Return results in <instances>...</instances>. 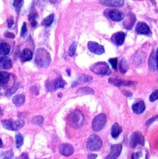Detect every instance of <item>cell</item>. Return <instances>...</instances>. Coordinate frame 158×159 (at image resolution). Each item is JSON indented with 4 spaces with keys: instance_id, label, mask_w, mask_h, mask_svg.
<instances>
[{
    "instance_id": "1",
    "label": "cell",
    "mask_w": 158,
    "mask_h": 159,
    "mask_svg": "<svg viewBox=\"0 0 158 159\" xmlns=\"http://www.w3.org/2000/svg\"><path fill=\"white\" fill-rule=\"evenodd\" d=\"M51 61L50 54L44 48H39L37 51L35 57V63L40 67L46 68L50 65Z\"/></svg>"
},
{
    "instance_id": "2",
    "label": "cell",
    "mask_w": 158,
    "mask_h": 159,
    "mask_svg": "<svg viewBox=\"0 0 158 159\" xmlns=\"http://www.w3.org/2000/svg\"><path fill=\"white\" fill-rule=\"evenodd\" d=\"M84 115L82 112H81L79 110H76L71 112L68 117V120L70 124L75 128H79L83 125L84 122Z\"/></svg>"
},
{
    "instance_id": "3",
    "label": "cell",
    "mask_w": 158,
    "mask_h": 159,
    "mask_svg": "<svg viewBox=\"0 0 158 159\" xmlns=\"http://www.w3.org/2000/svg\"><path fill=\"white\" fill-rule=\"evenodd\" d=\"M91 70L97 75L105 76L109 75L111 73V70L108 65L105 62H98V63L93 64L91 66Z\"/></svg>"
},
{
    "instance_id": "4",
    "label": "cell",
    "mask_w": 158,
    "mask_h": 159,
    "mask_svg": "<svg viewBox=\"0 0 158 159\" xmlns=\"http://www.w3.org/2000/svg\"><path fill=\"white\" fill-rule=\"evenodd\" d=\"M102 144V141L100 136L96 134H92L88 138L86 141V148L91 151H96L100 149Z\"/></svg>"
},
{
    "instance_id": "5",
    "label": "cell",
    "mask_w": 158,
    "mask_h": 159,
    "mask_svg": "<svg viewBox=\"0 0 158 159\" xmlns=\"http://www.w3.org/2000/svg\"><path fill=\"white\" fill-rule=\"evenodd\" d=\"M3 127L10 131H16L22 128L24 125L23 120H4L2 121Z\"/></svg>"
},
{
    "instance_id": "6",
    "label": "cell",
    "mask_w": 158,
    "mask_h": 159,
    "mask_svg": "<svg viewBox=\"0 0 158 159\" xmlns=\"http://www.w3.org/2000/svg\"><path fill=\"white\" fill-rule=\"evenodd\" d=\"M106 122V116L104 114H100L94 118L92 121V129L95 131H100L104 128Z\"/></svg>"
},
{
    "instance_id": "7",
    "label": "cell",
    "mask_w": 158,
    "mask_h": 159,
    "mask_svg": "<svg viewBox=\"0 0 158 159\" xmlns=\"http://www.w3.org/2000/svg\"><path fill=\"white\" fill-rule=\"evenodd\" d=\"M145 142L143 134L138 131H135L130 138V146L131 148H135L138 145H143Z\"/></svg>"
},
{
    "instance_id": "8",
    "label": "cell",
    "mask_w": 158,
    "mask_h": 159,
    "mask_svg": "<svg viewBox=\"0 0 158 159\" xmlns=\"http://www.w3.org/2000/svg\"><path fill=\"white\" fill-rule=\"evenodd\" d=\"M66 85V82L62 78H58L53 82H47L46 87L48 91H55L60 88H64Z\"/></svg>"
},
{
    "instance_id": "9",
    "label": "cell",
    "mask_w": 158,
    "mask_h": 159,
    "mask_svg": "<svg viewBox=\"0 0 158 159\" xmlns=\"http://www.w3.org/2000/svg\"><path fill=\"white\" fill-rule=\"evenodd\" d=\"M88 48L91 52L95 54L100 55L105 52V48L103 46L98 44V43L92 42V41L88 43Z\"/></svg>"
},
{
    "instance_id": "10",
    "label": "cell",
    "mask_w": 158,
    "mask_h": 159,
    "mask_svg": "<svg viewBox=\"0 0 158 159\" xmlns=\"http://www.w3.org/2000/svg\"><path fill=\"white\" fill-rule=\"evenodd\" d=\"M121 150H122V145L119 144H113L111 146V153L105 159H116L120 155Z\"/></svg>"
},
{
    "instance_id": "11",
    "label": "cell",
    "mask_w": 158,
    "mask_h": 159,
    "mask_svg": "<svg viewBox=\"0 0 158 159\" xmlns=\"http://www.w3.org/2000/svg\"><path fill=\"white\" fill-rule=\"evenodd\" d=\"M135 32L140 34H147L149 35L151 34V30L149 26L143 22H138L135 27Z\"/></svg>"
},
{
    "instance_id": "12",
    "label": "cell",
    "mask_w": 158,
    "mask_h": 159,
    "mask_svg": "<svg viewBox=\"0 0 158 159\" xmlns=\"http://www.w3.org/2000/svg\"><path fill=\"white\" fill-rule=\"evenodd\" d=\"M60 152L65 156H70L73 153L74 148L70 144H62L60 147Z\"/></svg>"
},
{
    "instance_id": "13",
    "label": "cell",
    "mask_w": 158,
    "mask_h": 159,
    "mask_svg": "<svg viewBox=\"0 0 158 159\" xmlns=\"http://www.w3.org/2000/svg\"><path fill=\"white\" fill-rule=\"evenodd\" d=\"M125 33L123 32H116L112 36L111 41L114 44L117 45V46H121L124 42V39H125Z\"/></svg>"
},
{
    "instance_id": "14",
    "label": "cell",
    "mask_w": 158,
    "mask_h": 159,
    "mask_svg": "<svg viewBox=\"0 0 158 159\" xmlns=\"http://www.w3.org/2000/svg\"><path fill=\"white\" fill-rule=\"evenodd\" d=\"M99 2L101 5H105L108 7H121L124 4L123 0H104V1H100Z\"/></svg>"
},
{
    "instance_id": "15",
    "label": "cell",
    "mask_w": 158,
    "mask_h": 159,
    "mask_svg": "<svg viewBox=\"0 0 158 159\" xmlns=\"http://www.w3.org/2000/svg\"><path fill=\"white\" fill-rule=\"evenodd\" d=\"M108 16L114 21H120L124 18V14L116 10H110L108 13Z\"/></svg>"
},
{
    "instance_id": "16",
    "label": "cell",
    "mask_w": 158,
    "mask_h": 159,
    "mask_svg": "<svg viewBox=\"0 0 158 159\" xmlns=\"http://www.w3.org/2000/svg\"><path fill=\"white\" fill-rule=\"evenodd\" d=\"M32 57L33 54L32 51H31L30 49H29V48H25V49H24L23 51H21V53L20 60L21 61L24 63V62L30 61L32 59Z\"/></svg>"
},
{
    "instance_id": "17",
    "label": "cell",
    "mask_w": 158,
    "mask_h": 159,
    "mask_svg": "<svg viewBox=\"0 0 158 159\" xmlns=\"http://www.w3.org/2000/svg\"><path fill=\"white\" fill-rule=\"evenodd\" d=\"M0 67L3 69H10L12 68V60L8 57H2L0 58Z\"/></svg>"
},
{
    "instance_id": "18",
    "label": "cell",
    "mask_w": 158,
    "mask_h": 159,
    "mask_svg": "<svg viewBox=\"0 0 158 159\" xmlns=\"http://www.w3.org/2000/svg\"><path fill=\"white\" fill-rule=\"evenodd\" d=\"M145 103L143 101H139L138 103H135L132 106V109H133V112L137 115H139V114L143 113L145 110Z\"/></svg>"
},
{
    "instance_id": "19",
    "label": "cell",
    "mask_w": 158,
    "mask_h": 159,
    "mask_svg": "<svg viewBox=\"0 0 158 159\" xmlns=\"http://www.w3.org/2000/svg\"><path fill=\"white\" fill-rule=\"evenodd\" d=\"M149 69L152 71L157 70V59H156V52L153 51L151 53L149 59Z\"/></svg>"
},
{
    "instance_id": "20",
    "label": "cell",
    "mask_w": 158,
    "mask_h": 159,
    "mask_svg": "<svg viewBox=\"0 0 158 159\" xmlns=\"http://www.w3.org/2000/svg\"><path fill=\"white\" fill-rule=\"evenodd\" d=\"M109 83L114 84L116 87H121V86H130L131 84H134L133 82H129V81H121L120 79H109Z\"/></svg>"
},
{
    "instance_id": "21",
    "label": "cell",
    "mask_w": 158,
    "mask_h": 159,
    "mask_svg": "<svg viewBox=\"0 0 158 159\" xmlns=\"http://www.w3.org/2000/svg\"><path fill=\"white\" fill-rule=\"evenodd\" d=\"M92 80V78L89 76L85 75V74H81L80 75L79 78H78L77 80L76 81V82H74L73 84V87H76V85L79 84H82V83H86V82H89Z\"/></svg>"
},
{
    "instance_id": "22",
    "label": "cell",
    "mask_w": 158,
    "mask_h": 159,
    "mask_svg": "<svg viewBox=\"0 0 158 159\" xmlns=\"http://www.w3.org/2000/svg\"><path fill=\"white\" fill-rule=\"evenodd\" d=\"M122 131V128L120 125L118 123H114L111 127V136L113 138L116 139L118 136H119V134H121Z\"/></svg>"
},
{
    "instance_id": "23",
    "label": "cell",
    "mask_w": 158,
    "mask_h": 159,
    "mask_svg": "<svg viewBox=\"0 0 158 159\" xmlns=\"http://www.w3.org/2000/svg\"><path fill=\"white\" fill-rule=\"evenodd\" d=\"M135 19H136V18H135L134 14H133V13H132L131 15H128L127 18L124 22V26L126 27V29H131L132 27L134 25Z\"/></svg>"
},
{
    "instance_id": "24",
    "label": "cell",
    "mask_w": 158,
    "mask_h": 159,
    "mask_svg": "<svg viewBox=\"0 0 158 159\" xmlns=\"http://www.w3.org/2000/svg\"><path fill=\"white\" fill-rule=\"evenodd\" d=\"M13 102L15 106H21V105L24 104V102H25V96L22 94L17 95V96H15L14 98H13Z\"/></svg>"
},
{
    "instance_id": "25",
    "label": "cell",
    "mask_w": 158,
    "mask_h": 159,
    "mask_svg": "<svg viewBox=\"0 0 158 159\" xmlns=\"http://www.w3.org/2000/svg\"><path fill=\"white\" fill-rule=\"evenodd\" d=\"M10 51V46L7 43H2L0 44V54L5 56L8 55Z\"/></svg>"
},
{
    "instance_id": "26",
    "label": "cell",
    "mask_w": 158,
    "mask_h": 159,
    "mask_svg": "<svg viewBox=\"0 0 158 159\" xmlns=\"http://www.w3.org/2000/svg\"><path fill=\"white\" fill-rule=\"evenodd\" d=\"M144 58H145V55L143 52L136 53L133 57V63L135 65H140V63H143Z\"/></svg>"
},
{
    "instance_id": "27",
    "label": "cell",
    "mask_w": 158,
    "mask_h": 159,
    "mask_svg": "<svg viewBox=\"0 0 158 159\" xmlns=\"http://www.w3.org/2000/svg\"><path fill=\"white\" fill-rule=\"evenodd\" d=\"M10 79V74L8 72H0V84L4 85L8 82Z\"/></svg>"
},
{
    "instance_id": "28",
    "label": "cell",
    "mask_w": 158,
    "mask_h": 159,
    "mask_svg": "<svg viewBox=\"0 0 158 159\" xmlns=\"http://www.w3.org/2000/svg\"><path fill=\"white\" fill-rule=\"evenodd\" d=\"M37 13L34 10V12L32 11L29 15V20L30 21L32 27H34L37 25Z\"/></svg>"
},
{
    "instance_id": "29",
    "label": "cell",
    "mask_w": 158,
    "mask_h": 159,
    "mask_svg": "<svg viewBox=\"0 0 158 159\" xmlns=\"http://www.w3.org/2000/svg\"><path fill=\"white\" fill-rule=\"evenodd\" d=\"M119 68L121 73H125L128 70V65L125 59H121L119 64Z\"/></svg>"
},
{
    "instance_id": "30",
    "label": "cell",
    "mask_w": 158,
    "mask_h": 159,
    "mask_svg": "<svg viewBox=\"0 0 158 159\" xmlns=\"http://www.w3.org/2000/svg\"><path fill=\"white\" fill-rule=\"evenodd\" d=\"M53 20H54V15L51 14L48 15V16H47L46 18L43 21L42 24L45 27H49V26H51L52 23H53Z\"/></svg>"
},
{
    "instance_id": "31",
    "label": "cell",
    "mask_w": 158,
    "mask_h": 159,
    "mask_svg": "<svg viewBox=\"0 0 158 159\" xmlns=\"http://www.w3.org/2000/svg\"><path fill=\"white\" fill-rule=\"evenodd\" d=\"M24 144V138L20 134L15 135V146L17 148H21Z\"/></svg>"
},
{
    "instance_id": "32",
    "label": "cell",
    "mask_w": 158,
    "mask_h": 159,
    "mask_svg": "<svg viewBox=\"0 0 158 159\" xmlns=\"http://www.w3.org/2000/svg\"><path fill=\"white\" fill-rule=\"evenodd\" d=\"M78 93H81V94H94L95 92H94L92 89L89 87H83L78 90Z\"/></svg>"
},
{
    "instance_id": "33",
    "label": "cell",
    "mask_w": 158,
    "mask_h": 159,
    "mask_svg": "<svg viewBox=\"0 0 158 159\" xmlns=\"http://www.w3.org/2000/svg\"><path fill=\"white\" fill-rule=\"evenodd\" d=\"M32 123L36 124V125H42L44 122V118L42 116H37V117H34L32 120Z\"/></svg>"
},
{
    "instance_id": "34",
    "label": "cell",
    "mask_w": 158,
    "mask_h": 159,
    "mask_svg": "<svg viewBox=\"0 0 158 159\" xmlns=\"http://www.w3.org/2000/svg\"><path fill=\"white\" fill-rule=\"evenodd\" d=\"M76 48H77V44H76V42L73 43L72 45L70 46V47L69 48V51H68L69 55H70V57H73L75 54L76 51Z\"/></svg>"
},
{
    "instance_id": "35",
    "label": "cell",
    "mask_w": 158,
    "mask_h": 159,
    "mask_svg": "<svg viewBox=\"0 0 158 159\" xmlns=\"http://www.w3.org/2000/svg\"><path fill=\"white\" fill-rule=\"evenodd\" d=\"M23 3H24L23 1H18V0L13 2V5H14L15 9H16L18 14L19 13V12H20V10L21 8L22 5H23Z\"/></svg>"
},
{
    "instance_id": "36",
    "label": "cell",
    "mask_w": 158,
    "mask_h": 159,
    "mask_svg": "<svg viewBox=\"0 0 158 159\" xmlns=\"http://www.w3.org/2000/svg\"><path fill=\"white\" fill-rule=\"evenodd\" d=\"M149 100H150L151 102H154L158 100V89L151 94L150 97H149Z\"/></svg>"
},
{
    "instance_id": "37",
    "label": "cell",
    "mask_w": 158,
    "mask_h": 159,
    "mask_svg": "<svg viewBox=\"0 0 158 159\" xmlns=\"http://www.w3.org/2000/svg\"><path fill=\"white\" fill-rule=\"evenodd\" d=\"M109 63H110L111 65L112 68H114V70H116L118 65V59L117 58L109 59Z\"/></svg>"
},
{
    "instance_id": "38",
    "label": "cell",
    "mask_w": 158,
    "mask_h": 159,
    "mask_svg": "<svg viewBox=\"0 0 158 159\" xmlns=\"http://www.w3.org/2000/svg\"><path fill=\"white\" fill-rule=\"evenodd\" d=\"M27 33V24L24 22L23 24V26L21 27V37H24L26 36V34Z\"/></svg>"
},
{
    "instance_id": "39",
    "label": "cell",
    "mask_w": 158,
    "mask_h": 159,
    "mask_svg": "<svg viewBox=\"0 0 158 159\" xmlns=\"http://www.w3.org/2000/svg\"><path fill=\"white\" fill-rule=\"evenodd\" d=\"M158 119V115H156V116H154V117H152V118H150L149 120H147V123H146V125L149 126V125H151V124L152 123V122H154V121L157 120Z\"/></svg>"
},
{
    "instance_id": "40",
    "label": "cell",
    "mask_w": 158,
    "mask_h": 159,
    "mask_svg": "<svg viewBox=\"0 0 158 159\" xmlns=\"http://www.w3.org/2000/svg\"><path fill=\"white\" fill-rule=\"evenodd\" d=\"M18 87H13V88H12V89H9V90H8V92H7V93H6V96H11L12 94H13V93L15 92V91L17 89H18Z\"/></svg>"
},
{
    "instance_id": "41",
    "label": "cell",
    "mask_w": 158,
    "mask_h": 159,
    "mask_svg": "<svg viewBox=\"0 0 158 159\" xmlns=\"http://www.w3.org/2000/svg\"><path fill=\"white\" fill-rule=\"evenodd\" d=\"M13 152L10 150V151H8V153H5V156L2 159H12L13 158Z\"/></svg>"
},
{
    "instance_id": "42",
    "label": "cell",
    "mask_w": 158,
    "mask_h": 159,
    "mask_svg": "<svg viewBox=\"0 0 158 159\" xmlns=\"http://www.w3.org/2000/svg\"><path fill=\"white\" fill-rule=\"evenodd\" d=\"M141 155H142L141 152H138V153H133V154L132 155L131 159H138Z\"/></svg>"
},
{
    "instance_id": "43",
    "label": "cell",
    "mask_w": 158,
    "mask_h": 159,
    "mask_svg": "<svg viewBox=\"0 0 158 159\" xmlns=\"http://www.w3.org/2000/svg\"><path fill=\"white\" fill-rule=\"evenodd\" d=\"M13 23H14V21H13V18H10L8 20V26L9 28H11L12 26H13Z\"/></svg>"
},
{
    "instance_id": "44",
    "label": "cell",
    "mask_w": 158,
    "mask_h": 159,
    "mask_svg": "<svg viewBox=\"0 0 158 159\" xmlns=\"http://www.w3.org/2000/svg\"><path fill=\"white\" fill-rule=\"evenodd\" d=\"M97 157H98V155H96V154H89L88 155L89 159H95Z\"/></svg>"
},
{
    "instance_id": "45",
    "label": "cell",
    "mask_w": 158,
    "mask_h": 159,
    "mask_svg": "<svg viewBox=\"0 0 158 159\" xmlns=\"http://www.w3.org/2000/svg\"><path fill=\"white\" fill-rule=\"evenodd\" d=\"M5 36H6L7 37H14V34L10 33V32H7V33L5 34Z\"/></svg>"
},
{
    "instance_id": "46",
    "label": "cell",
    "mask_w": 158,
    "mask_h": 159,
    "mask_svg": "<svg viewBox=\"0 0 158 159\" xmlns=\"http://www.w3.org/2000/svg\"><path fill=\"white\" fill-rule=\"evenodd\" d=\"M156 59H157V70L158 71V48H157V51H156Z\"/></svg>"
},
{
    "instance_id": "47",
    "label": "cell",
    "mask_w": 158,
    "mask_h": 159,
    "mask_svg": "<svg viewBox=\"0 0 158 159\" xmlns=\"http://www.w3.org/2000/svg\"><path fill=\"white\" fill-rule=\"evenodd\" d=\"M2 146V139H0V148H1Z\"/></svg>"
}]
</instances>
